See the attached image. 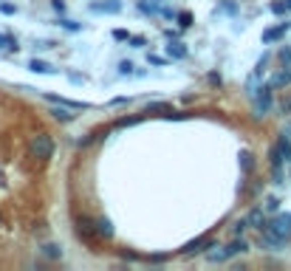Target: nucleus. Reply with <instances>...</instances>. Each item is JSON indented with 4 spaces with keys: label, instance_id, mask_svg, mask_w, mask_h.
Here are the masks:
<instances>
[{
    "label": "nucleus",
    "instance_id": "nucleus-1",
    "mask_svg": "<svg viewBox=\"0 0 291 271\" xmlns=\"http://www.w3.org/2000/svg\"><path fill=\"white\" fill-rule=\"evenodd\" d=\"M246 249H249V243L241 240V237L226 243V246H212V251H206V263H226L235 254H243Z\"/></svg>",
    "mask_w": 291,
    "mask_h": 271
},
{
    "label": "nucleus",
    "instance_id": "nucleus-2",
    "mask_svg": "<svg viewBox=\"0 0 291 271\" xmlns=\"http://www.w3.org/2000/svg\"><path fill=\"white\" fill-rule=\"evenodd\" d=\"M29 153L37 161H48V158L54 156V139H51L48 133H37L29 142Z\"/></svg>",
    "mask_w": 291,
    "mask_h": 271
},
{
    "label": "nucleus",
    "instance_id": "nucleus-3",
    "mask_svg": "<svg viewBox=\"0 0 291 271\" xmlns=\"http://www.w3.org/2000/svg\"><path fill=\"white\" fill-rule=\"evenodd\" d=\"M271 93H274V88H271V82L269 85H263V88H257L252 96H255V116H266L271 110Z\"/></svg>",
    "mask_w": 291,
    "mask_h": 271
},
{
    "label": "nucleus",
    "instance_id": "nucleus-4",
    "mask_svg": "<svg viewBox=\"0 0 291 271\" xmlns=\"http://www.w3.org/2000/svg\"><path fill=\"white\" fill-rule=\"evenodd\" d=\"M77 235H79V240L88 243V246H93V243L102 237V235H99V229H96V223L85 221V218H79V221H77Z\"/></svg>",
    "mask_w": 291,
    "mask_h": 271
},
{
    "label": "nucleus",
    "instance_id": "nucleus-5",
    "mask_svg": "<svg viewBox=\"0 0 291 271\" xmlns=\"http://www.w3.org/2000/svg\"><path fill=\"white\" fill-rule=\"evenodd\" d=\"M285 243H288V237L277 235V232H271V229H260V246H263V249L277 251V249H283Z\"/></svg>",
    "mask_w": 291,
    "mask_h": 271
},
{
    "label": "nucleus",
    "instance_id": "nucleus-6",
    "mask_svg": "<svg viewBox=\"0 0 291 271\" xmlns=\"http://www.w3.org/2000/svg\"><path fill=\"white\" fill-rule=\"evenodd\" d=\"M204 249H212V235H201V237H195V240H190L181 251H184L187 257H192V254H198V251H204Z\"/></svg>",
    "mask_w": 291,
    "mask_h": 271
},
{
    "label": "nucleus",
    "instance_id": "nucleus-7",
    "mask_svg": "<svg viewBox=\"0 0 291 271\" xmlns=\"http://www.w3.org/2000/svg\"><path fill=\"white\" fill-rule=\"evenodd\" d=\"M263 229H271V232H277V235L288 237L291 235V215H277L274 221H269Z\"/></svg>",
    "mask_w": 291,
    "mask_h": 271
},
{
    "label": "nucleus",
    "instance_id": "nucleus-8",
    "mask_svg": "<svg viewBox=\"0 0 291 271\" xmlns=\"http://www.w3.org/2000/svg\"><path fill=\"white\" fill-rule=\"evenodd\" d=\"M288 29H291V23H280V26H274V29H266L263 31V43L269 45V43H274V40H280Z\"/></svg>",
    "mask_w": 291,
    "mask_h": 271
},
{
    "label": "nucleus",
    "instance_id": "nucleus-9",
    "mask_svg": "<svg viewBox=\"0 0 291 271\" xmlns=\"http://www.w3.org/2000/svg\"><path fill=\"white\" fill-rule=\"evenodd\" d=\"M91 12H107V15H116V12H122V3H119V0H105V3H91Z\"/></svg>",
    "mask_w": 291,
    "mask_h": 271
},
{
    "label": "nucleus",
    "instance_id": "nucleus-10",
    "mask_svg": "<svg viewBox=\"0 0 291 271\" xmlns=\"http://www.w3.org/2000/svg\"><path fill=\"white\" fill-rule=\"evenodd\" d=\"M51 116H54L57 121H63V124H68V121H74V119H77V113H71V107H65V105L54 107V110H51Z\"/></svg>",
    "mask_w": 291,
    "mask_h": 271
},
{
    "label": "nucleus",
    "instance_id": "nucleus-11",
    "mask_svg": "<svg viewBox=\"0 0 291 271\" xmlns=\"http://www.w3.org/2000/svg\"><path fill=\"white\" fill-rule=\"evenodd\" d=\"M48 102H54V105H65L71 107V110H88V102H74V99H60V96H48Z\"/></svg>",
    "mask_w": 291,
    "mask_h": 271
},
{
    "label": "nucleus",
    "instance_id": "nucleus-12",
    "mask_svg": "<svg viewBox=\"0 0 291 271\" xmlns=\"http://www.w3.org/2000/svg\"><path fill=\"white\" fill-rule=\"evenodd\" d=\"M29 68H31L34 74H57V68H54V65H48V62H43V59H31Z\"/></svg>",
    "mask_w": 291,
    "mask_h": 271
},
{
    "label": "nucleus",
    "instance_id": "nucleus-13",
    "mask_svg": "<svg viewBox=\"0 0 291 271\" xmlns=\"http://www.w3.org/2000/svg\"><path fill=\"white\" fill-rule=\"evenodd\" d=\"M246 221H249V226H255V229H263V226H266V218H263V209H252V212L246 215Z\"/></svg>",
    "mask_w": 291,
    "mask_h": 271
},
{
    "label": "nucleus",
    "instance_id": "nucleus-14",
    "mask_svg": "<svg viewBox=\"0 0 291 271\" xmlns=\"http://www.w3.org/2000/svg\"><path fill=\"white\" fill-rule=\"evenodd\" d=\"M167 54L172 59H184L187 57V45L184 43H167Z\"/></svg>",
    "mask_w": 291,
    "mask_h": 271
},
{
    "label": "nucleus",
    "instance_id": "nucleus-15",
    "mask_svg": "<svg viewBox=\"0 0 291 271\" xmlns=\"http://www.w3.org/2000/svg\"><path fill=\"white\" fill-rule=\"evenodd\" d=\"M277 150L283 153V158L291 164V142H288V136H285V133L280 136V139H277Z\"/></svg>",
    "mask_w": 291,
    "mask_h": 271
},
{
    "label": "nucleus",
    "instance_id": "nucleus-16",
    "mask_svg": "<svg viewBox=\"0 0 291 271\" xmlns=\"http://www.w3.org/2000/svg\"><path fill=\"white\" fill-rule=\"evenodd\" d=\"M285 85H291V68L288 71H280L274 79H271V88H274V91L277 88H285Z\"/></svg>",
    "mask_w": 291,
    "mask_h": 271
},
{
    "label": "nucleus",
    "instance_id": "nucleus-17",
    "mask_svg": "<svg viewBox=\"0 0 291 271\" xmlns=\"http://www.w3.org/2000/svg\"><path fill=\"white\" fill-rule=\"evenodd\" d=\"M0 48L3 51H17L20 45H17V40L12 34H0Z\"/></svg>",
    "mask_w": 291,
    "mask_h": 271
},
{
    "label": "nucleus",
    "instance_id": "nucleus-18",
    "mask_svg": "<svg viewBox=\"0 0 291 271\" xmlns=\"http://www.w3.org/2000/svg\"><path fill=\"white\" fill-rule=\"evenodd\" d=\"M43 254L51 257V260H60V257H63V251H60L57 243H43Z\"/></svg>",
    "mask_w": 291,
    "mask_h": 271
},
{
    "label": "nucleus",
    "instance_id": "nucleus-19",
    "mask_svg": "<svg viewBox=\"0 0 291 271\" xmlns=\"http://www.w3.org/2000/svg\"><path fill=\"white\" fill-rule=\"evenodd\" d=\"M96 229H99V235L105 237V240H107V237H113V226H110V221H107V218H102V221L96 223Z\"/></svg>",
    "mask_w": 291,
    "mask_h": 271
},
{
    "label": "nucleus",
    "instance_id": "nucleus-20",
    "mask_svg": "<svg viewBox=\"0 0 291 271\" xmlns=\"http://www.w3.org/2000/svg\"><path fill=\"white\" fill-rule=\"evenodd\" d=\"M178 26H181V29H190L192 26V12H181V15H178Z\"/></svg>",
    "mask_w": 291,
    "mask_h": 271
},
{
    "label": "nucleus",
    "instance_id": "nucleus-21",
    "mask_svg": "<svg viewBox=\"0 0 291 271\" xmlns=\"http://www.w3.org/2000/svg\"><path fill=\"white\" fill-rule=\"evenodd\" d=\"M133 68H136V65H133V62H128V59H122V62H119V74H122V77L133 74Z\"/></svg>",
    "mask_w": 291,
    "mask_h": 271
},
{
    "label": "nucleus",
    "instance_id": "nucleus-22",
    "mask_svg": "<svg viewBox=\"0 0 291 271\" xmlns=\"http://www.w3.org/2000/svg\"><path fill=\"white\" fill-rule=\"evenodd\" d=\"M60 26H63V29H68V31H79V29H82L77 20H60Z\"/></svg>",
    "mask_w": 291,
    "mask_h": 271
},
{
    "label": "nucleus",
    "instance_id": "nucleus-23",
    "mask_svg": "<svg viewBox=\"0 0 291 271\" xmlns=\"http://www.w3.org/2000/svg\"><path fill=\"white\" fill-rule=\"evenodd\" d=\"M280 209V198H266V212H277Z\"/></svg>",
    "mask_w": 291,
    "mask_h": 271
},
{
    "label": "nucleus",
    "instance_id": "nucleus-24",
    "mask_svg": "<svg viewBox=\"0 0 291 271\" xmlns=\"http://www.w3.org/2000/svg\"><path fill=\"white\" fill-rule=\"evenodd\" d=\"M249 226V221H246V218H243V221H238V223H235V226H232V232H235V235H238V237H241L243 235V229H246Z\"/></svg>",
    "mask_w": 291,
    "mask_h": 271
},
{
    "label": "nucleus",
    "instance_id": "nucleus-25",
    "mask_svg": "<svg viewBox=\"0 0 291 271\" xmlns=\"http://www.w3.org/2000/svg\"><path fill=\"white\" fill-rule=\"evenodd\" d=\"M147 62H150V65H161V68H164V65H167V59H164V57H158V54H150V57H147Z\"/></svg>",
    "mask_w": 291,
    "mask_h": 271
},
{
    "label": "nucleus",
    "instance_id": "nucleus-26",
    "mask_svg": "<svg viewBox=\"0 0 291 271\" xmlns=\"http://www.w3.org/2000/svg\"><path fill=\"white\" fill-rule=\"evenodd\" d=\"M241 158H243V161H241V164H243V170H249V167H255V161H252V156H249L246 150L241 153Z\"/></svg>",
    "mask_w": 291,
    "mask_h": 271
},
{
    "label": "nucleus",
    "instance_id": "nucleus-27",
    "mask_svg": "<svg viewBox=\"0 0 291 271\" xmlns=\"http://www.w3.org/2000/svg\"><path fill=\"white\" fill-rule=\"evenodd\" d=\"M130 45H133V48H142V45H147V37H130Z\"/></svg>",
    "mask_w": 291,
    "mask_h": 271
},
{
    "label": "nucleus",
    "instance_id": "nucleus-28",
    "mask_svg": "<svg viewBox=\"0 0 291 271\" xmlns=\"http://www.w3.org/2000/svg\"><path fill=\"white\" fill-rule=\"evenodd\" d=\"M271 12H274V15H285L288 6H285V3H271Z\"/></svg>",
    "mask_w": 291,
    "mask_h": 271
},
{
    "label": "nucleus",
    "instance_id": "nucleus-29",
    "mask_svg": "<svg viewBox=\"0 0 291 271\" xmlns=\"http://www.w3.org/2000/svg\"><path fill=\"white\" fill-rule=\"evenodd\" d=\"M280 62H283V65L291 62V48H283V51H280Z\"/></svg>",
    "mask_w": 291,
    "mask_h": 271
},
{
    "label": "nucleus",
    "instance_id": "nucleus-30",
    "mask_svg": "<svg viewBox=\"0 0 291 271\" xmlns=\"http://www.w3.org/2000/svg\"><path fill=\"white\" fill-rule=\"evenodd\" d=\"M280 110H283V113H288V116H291V96H285V99L280 102Z\"/></svg>",
    "mask_w": 291,
    "mask_h": 271
},
{
    "label": "nucleus",
    "instance_id": "nucleus-31",
    "mask_svg": "<svg viewBox=\"0 0 291 271\" xmlns=\"http://www.w3.org/2000/svg\"><path fill=\"white\" fill-rule=\"evenodd\" d=\"M0 12H3V15H15L17 9L12 6V3H0Z\"/></svg>",
    "mask_w": 291,
    "mask_h": 271
},
{
    "label": "nucleus",
    "instance_id": "nucleus-32",
    "mask_svg": "<svg viewBox=\"0 0 291 271\" xmlns=\"http://www.w3.org/2000/svg\"><path fill=\"white\" fill-rule=\"evenodd\" d=\"M113 40H130V34L125 29H119V31H113Z\"/></svg>",
    "mask_w": 291,
    "mask_h": 271
},
{
    "label": "nucleus",
    "instance_id": "nucleus-33",
    "mask_svg": "<svg viewBox=\"0 0 291 271\" xmlns=\"http://www.w3.org/2000/svg\"><path fill=\"white\" fill-rule=\"evenodd\" d=\"M220 9H223V12H229V15H235V12H238V6H235V3H223Z\"/></svg>",
    "mask_w": 291,
    "mask_h": 271
},
{
    "label": "nucleus",
    "instance_id": "nucleus-34",
    "mask_svg": "<svg viewBox=\"0 0 291 271\" xmlns=\"http://www.w3.org/2000/svg\"><path fill=\"white\" fill-rule=\"evenodd\" d=\"M285 6H288V12H291V0H285Z\"/></svg>",
    "mask_w": 291,
    "mask_h": 271
},
{
    "label": "nucleus",
    "instance_id": "nucleus-35",
    "mask_svg": "<svg viewBox=\"0 0 291 271\" xmlns=\"http://www.w3.org/2000/svg\"><path fill=\"white\" fill-rule=\"evenodd\" d=\"M0 223H3V218H0Z\"/></svg>",
    "mask_w": 291,
    "mask_h": 271
},
{
    "label": "nucleus",
    "instance_id": "nucleus-36",
    "mask_svg": "<svg viewBox=\"0 0 291 271\" xmlns=\"http://www.w3.org/2000/svg\"><path fill=\"white\" fill-rule=\"evenodd\" d=\"M158 3H161V0H158Z\"/></svg>",
    "mask_w": 291,
    "mask_h": 271
}]
</instances>
